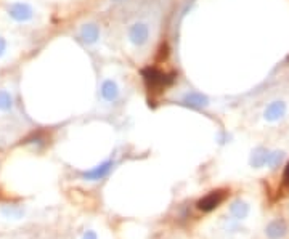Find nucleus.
Returning a JSON list of instances; mask_svg holds the SVG:
<instances>
[{
  "label": "nucleus",
  "instance_id": "7ed1b4c3",
  "mask_svg": "<svg viewBox=\"0 0 289 239\" xmlns=\"http://www.w3.org/2000/svg\"><path fill=\"white\" fill-rule=\"evenodd\" d=\"M7 13L18 23H28L34 18V8L26 2H15L7 7Z\"/></svg>",
  "mask_w": 289,
  "mask_h": 239
},
{
  "label": "nucleus",
  "instance_id": "9b49d317",
  "mask_svg": "<svg viewBox=\"0 0 289 239\" xmlns=\"http://www.w3.org/2000/svg\"><path fill=\"white\" fill-rule=\"evenodd\" d=\"M230 213L233 215L235 218L238 220H243L247 217V213H249V205L243 201H235L233 204L230 205Z\"/></svg>",
  "mask_w": 289,
  "mask_h": 239
},
{
  "label": "nucleus",
  "instance_id": "f257e3e1",
  "mask_svg": "<svg viewBox=\"0 0 289 239\" xmlns=\"http://www.w3.org/2000/svg\"><path fill=\"white\" fill-rule=\"evenodd\" d=\"M143 79L148 88L153 90V92H159V90L166 88L172 82V77H169L167 74H164L162 71L156 68H146L143 71Z\"/></svg>",
  "mask_w": 289,
  "mask_h": 239
},
{
  "label": "nucleus",
  "instance_id": "9d476101",
  "mask_svg": "<svg viewBox=\"0 0 289 239\" xmlns=\"http://www.w3.org/2000/svg\"><path fill=\"white\" fill-rule=\"evenodd\" d=\"M111 167H113V161H106V162L100 164V166H97L95 169L85 172L84 177L87 180H100V178L108 175V172L111 170Z\"/></svg>",
  "mask_w": 289,
  "mask_h": 239
},
{
  "label": "nucleus",
  "instance_id": "39448f33",
  "mask_svg": "<svg viewBox=\"0 0 289 239\" xmlns=\"http://www.w3.org/2000/svg\"><path fill=\"white\" fill-rule=\"evenodd\" d=\"M100 93H102V98L105 101L108 103H114L119 100L121 96V88L118 85V82L113 80V79H106L103 80V84L100 87Z\"/></svg>",
  "mask_w": 289,
  "mask_h": 239
},
{
  "label": "nucleus",
  "instance_id": "a211bd4d",
  "mask_svg": "<svg viewBox=\"0 0 289 239\" xmlns=\"http://www.w3.org/2000/svg\"><path fill=\"white\" fill-rule=\"evenodd\" d=\"M284 180L289 181V162H287V166H286V169H284Z\"/></svg>",
  "mask_w": 289,
  "mask_h": 239
},
{
  "label": "nucleus",
  "instance_id": "dca6fc26",
  "mask_svg": "<svg viewBox=\"0 0 289 239\" xmlns=\"http://www.w3.org/2000/svg\"><path fill=\"white\" fill-rule=\"evenodd\" d=\"M5 50H7V42H5V39L0 37V56H4Z\"/></svg>",
  "mask_w": 289,
  "mask_h": 239
},
{
  "label": "nucleus",
  "instance_id": "423d86ee",
  "mask_svg": "<svg viewBox=\"0 0 289 239\" xmlns=\"http://www.w3.org/2000/svg\"><path fill=\"white\" fill-rule=\"evenodd\" d=\"M181 103L185 106H189V108L201 109V108H206V106H209V98L200 92H188L183 95V98H181Z\"/></svg>",
  "mask_w": 289,
  "mask_h": 239
},
{
  "label": "nucleus",
  "instance_id": "ddd939ff",
  "mask_svg": "<svg viewBox=\"0 0 289 239\" xmlns=\"http://www.w3.org/2000/svg\"><path fill=\"white\" fill-rule=\"evenodd\" d=\"M283 158H284V153H283V151H271V153H267V161H265V164H267L270 169H275V167L279 166V164H281Z\"/></svg>",
  "mask_w": 289,
  "mask_h": 239
},
{
  "label": "nucleus",
  "instance_id": "0eeeda50",
  "mask_svg": "<svg viewBox=\"0 0 289 239\" xmlns=\"http://www.w3.org/2000/svg\"><path fill=\"white\" fill-rule=\"evenodd\" d=\"M79 36L87 45H93L98 42V39H100V28H98L95 23H87L80 28Z\"/></svg>",
  "mask_w": 289,
  "mask_h": 239
},
{
  "label": "nucleus",
  "instance_id": "f03ea898",
  "mask_svg": "<svg viewBox=\"0 0 289 239\" xmlns=\"http://www.w3.org/2000/svg\"><path fill=\"white\" fill-rule=\"evenodd\" d=\"M127 37L132 45L143 47L148 44V40H150V26L143 21H137L129 28Z\"/></svg>",
  "mask_w": 289,
  "mask_h": 239
},
{
  "label": "nucleus",
  "instance_id": "2eb2a0df",
  "mask_svg": "<svg viewBox=\"0 0 289 239\" xmlns=\"http://www.w3.org/2000/svg\"><path fill=\"white\" fill-rule=\"evenodd\" d=\"M4 213L5 215H8V217H12V218H20L21 217V213H23V210L21 209H13V207H10V210H4Z\"/></svg>",
  "mask_w": 289,
  "mask_h": 239
},
{
  "label": "nucleus",
  "instance_id": "6e6552de",
  "mask_svg": "<svg viewBox=\"0 0 289 239\" xmlns=\"http://www.w3.org/2000/svg\"><path fill=\"white\" fill-rule=\"evenodd\" d=\"M284 114H286V103L273 101L267 106L265 112H263V117H265L268 122H275V121H279L281 117H284Z\"/></svg>",
  "mask_w": 289,
  "mask_h": 239
},
{
  "label": "nucleus",
  "instance_id": "4468645a",
  "mask_svg": "<svg viewBox=\"0 0 289 239\" xmlns=\"http://www.w3.org/2000/svg\"><path fill=\"white\" fill-rule=\"evenodd\" d=\"M13 108V96L7 90H0V111H10Z\"/></svg>",
  "mask_w": 289,
  "mask_h": 239
},
{
  "label": "nucleus",
  "instance_id": "20e7f679",
  "mask_svg": "<svg viewBox=\"0 0 289 239\" xmlns=\"http://www.w3.org/2000/svg\"><path fill=\"white\" fill-rule=\"evenodd\" d=\"M224 199H225V191L217 189V191H212L206 197H203V199L198 201V209H201L203 212H211L214 209H217L219 205L224 202Z\"/></svg>",
  "mask_w": 289,
  "mask_h": 239
},
{
  "label": "nucleus",
  "instance_id": "f8f14e48",
  "mask_svg": "<svg viewBox=\"0 0 289 239\" xmlns=\"http://www.w3.org/2000/svg\"><path fill=\"white\" fill-rule=\"evenodd\" d=\"M265 161H267V150L265 148H255L252 151L251 156V166L255 169H260L265 166Z\"/></svg>",
  "mask_w": 289,
  "mask_h": 239
},
{
  "label": "nucleus",
  "instance_id": "6ab92c4d",
  "mask_svg": "<svg viewBox=\"0 0 289 239\" xmlns=\"http://www.w3.org/2000/svg\"><path fill=\"white\" fill-rule=\"evenodd\" d=\"M114 2H119V0H114Z\"/></svg>",
  "mask_w": 289,
  "mask_h": 239
},
{
  "label": "nucleus",
  "instance_id": "f3484780",
  "mask_svg": "<svg viewBox=\"0 0 289 239\" xmlns=\"http://www.w3.org/2000/svg\"><path fill=\"white\" fill-rule=\"evenodd\" d=\"M82 239H97V234L93 233V231H87L85 234H84V237Z\"/></svg>",
  "mask_w": 289,
  "mask_h": 239
},
{
  "label": "nucleus",
  "instance_id": "1a4fd4ad",
  "mask_svg": "<svg viewBox=\"0 0 289 239\" xmlns=\"http://www.w3.org/2000/svg\"><path fill=\"white\" fill-rule=\"evenodd\" d=\"M265 233L270 239H283L287 233V226L284 223V220H275L267 226Z\"/></svg>",
  "mask_w": 289,
  "mask_h": 239
}]
</instances>
